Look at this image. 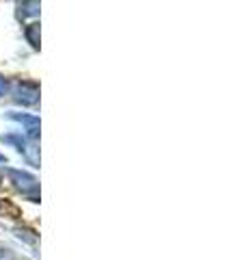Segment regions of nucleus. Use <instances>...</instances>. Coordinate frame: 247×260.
Wrapping results in <instances>:
<instances>
[{"mask_svg": "<svg viewBox=\"0 0 247 260\" xmlns=\"http://www.w3.org/2000/svg\"><path fill=\"white\" fill-rule=\"evenodd\" d=\"M15 234H18V239H24L26 243H35V241H37V237H35V234H33L30 230H20V228H18V230H15Z\"/></svg>", "mask_w": 247, "mask_h": 260, "instance_id": "6", "label": "nucleus"}, {"mask_svg": "<svg viewBox=\"0 0 247 260\" xmlns=\"http://www.w3.org/2000/svg\"><path fill=\"white\" fill-rule=\"evenodd\" d=\"M0 162H7V156H5V154H0Z\"/></svg>", "mask_w": 247, "mask_h": 260, "instance_id": "9", "label": "nucleus"}, {"mask_svg": "<svg viewBox=\"0 0 247 260\" xmlns=\"http://www.w3.org/2000/svg\"><path fill=\"white\" fill-rule=\"evenodd\" d=\"M26 39H28V44L35 48V50H39V24L37 22H33L26 26Z\"/></svg>", "mask_w": 247, "mask_h": 260, "instance_id": "4", "label": "nucleus"}, {"mask_svg": "<svg viewBox=\"0 0 247 260\" xmlns=\"http://www.w3.org/2000/svg\"><path fill=\"white\" fill-rule=\"evenodd\" d=\"M0 260H15L11 249H0Z\"/></svg>", "mask_w": 247, "mask_h": 260, "instance_id": "8", "label": "nucleus"}, {"mask_svg": "<svg viewBox=\"0 0 247 260\" xmlns=\"http://www.w3.org/2000/svg\"><path fill=\"white\" fill-rule=\"evenodd\" d=\"M20 11L22 15H37L39 13V3H20Z\"/></svg>", "mask_w": 247, "mask_h": 260, "instance_id": "5", "label": "nucleus"}, {"mask_svg": "<svg viewBox=\"0 0 247 260\" xmlns=\"http://www.w3.org/2000/svg\"><path fill=\"white\" fill-rule=\"evenodd\" d=\"M0 182H3V176H0Z\"/></svg>", "mask_w": 247, "mask_h": 260, "instance_id": "10", "label": "nucleus"}, {"mask_svg": "<svg viewBox=\"0 0 247 260\" xmlns=\"http://www.w3.org/2000/svg\"><path fill=\"white\" fill-rule=\"evenodd\" d=\"M9 117L15 121H22L26 126V137L30 143H35L39 139V117L35 115H24V113H9Z\"/></svg>", "mask_w": 247, "mask_h": 260, "instance_id": "3", "label": "nucleus"}, {"mask_svg": "<svg viewBox=\"0 0 247 260\" xmlns=\"http://www.w3.org/2000/svg\"><path fill=\"white\" fill-rule=\"evenodd\" d=\"M7 91H9V80L0 76V98H3V95H5Z\"/></svg>", "mask_w": 247, "mask_h": 260, "instance_id": "7", "label": "nucleus"}, {"mask_svg": "<svg viewBox=\"0 0 247 260\" xmlns=\"http://www.w3.org/2000/svg\"><path fill=\"white\" fill-rule=\"evenodd\" d=\"M7 174L11 176L13 184L18 186V189H20L24 195H28L30 202H39V195H37V191H39V182H37V178H35V176H30L28 172H22V169H9Z\"/></svg>", "mask_w": 247, "mask_h": 260, "instance_id": "1", "label": "nucleus"}, {"mask_svg": "<svg viewBox=\"0 0 247 260\" xmlns=\"http://www.w3.org/2000/svg\"><path fill=\"white\" fill-rule=\"evenodd\" d=\"M39 100V87L35 83H18L13 91V102L22 107H33Z\"/></svg>", "mask_w": 247, "mask_h": 260, "instance_id": "2", "label": "nucleus"}]
</instances>
